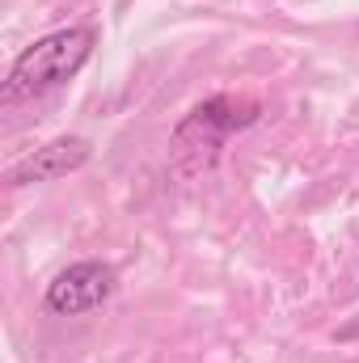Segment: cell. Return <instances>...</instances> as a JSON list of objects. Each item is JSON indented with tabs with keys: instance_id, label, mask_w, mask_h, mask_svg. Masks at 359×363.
<instances>
[{
	"instance_id": "1",
	"label": "cell",
	"mask_w": 359,
	"mask_h": 363,
	"mask_svg": "<svg viewBox=\"0 0 359 363\" xmlns=\"http://www.w3.org/2000/svg\"><path fill=\"white\" fill-rule=\"evenodd\" d=\"M93 38L97 34H93L89 26H68V30H51V34L34 38L13 60L9 81L0 89V106L13 110V106H21L30 97H43V93L68 85L85 68V60L93 55Z\"/></svg>"
},
{
	"instance_id": "2",
	"label": "cell",
	"mask_w": 359,
	"mask_h": 363,
	"mask_svg": "<svg viewBox=\"0 0 359 363\" xmlns=\"http://www.w3.org/2000/svg\"><path fill=\"white\" fill-rule=\"evenodd\" d=\"M258 114H263V110H258V101H250V97H228V93L207 97V101H199L178 127H174V148H178L182 157H194L199 165H211L216 152L224 148V140H228L233 131L254 127Z\"/></svg>"
},
{
	"instance_id": "3",
	"label": "cell",
	"mask_w": 359,
	"mask_h": 363,
	"mask_svg": "<svg viewBox=\"0 0 359 363\" xmlns=\"http://www.w3.org/2000/svg\"><path fill=\"white\" fill-rule=\"evenodd\" d=\"M118 287V274L110 262H97V258H85V262H72L47 283V308L55 317H81V313H93L101 308Z\"/></svg>"
},
{
	"instance_id": "4",
	"label": "cell",
	"mask_w": 359,
	"mask_h": 363,
	"mask_svg": "<svg viewBox=\"0 0 359 363\" xmlns=\"http://www.w3.org/2000/svg\"><path fill=\"white\" fill-rule=\"evenodd\" d=\"M93 144L85 135H60L43 148H34L30 157H21L13 169H9V186H30V182H55L77 174L81 165H89Z\"/></svg>"
}]
</instances>
